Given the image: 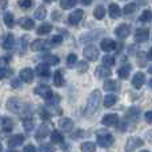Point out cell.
Here are the masks:
<instances>
[{"label":"cell","mask_w":152,"mask_h":152,"mask_svg":"<svg viewBox=\"0 0 152 152\" xmlns=\"http://www.w3.org/2000/svg\"><path fill=\"white\" fill-rule=\"evenodd\" d=\"M100 103H102V94H100L99 89H95L88 97V102H87V108H86V113L87 115H92L95 113L100 107Z\"/></svg>","instance_id":"1"},{"label":"cell","mask_w":152,"mask_h":152,"mask_svg":"<svg viewBox=\"0 0 152 152\" xmlns=\"http://www.w3.org/2000/svg\"><path fill=\"white\" fill-rule=\"evenodd\" d=\"M7 108L11 111V112L20 113V112H23V110L26 108V105H24L18 97H11L7 103Z\"/></svg>","instance_id":"2"},{"label":"cell","mask_w":152,"mask_h":152,"mask_svg":"<svg viewBox=\"0 0 152 152\" xmlns=\"http://www.w3.org/2000/svg\"><path fill=\"white\" fill-rule=\"evenodd\" d=\"M97 144L103 148H108L113 144V137L111 134L104 132V134H99L97 135Z\"/></svg>","instance_id":"3"},{"label":"cell","mask_w":152,"mask_h":152,"mask_svg":"<svg viewBox=\"0 0 152 152\" xmlns=\"http://www.w3.org/2000/svg\"><path fill=\"white\" fill-rule=\"evenodd\" d=\"M83 55L87 60L95 61V60H97V58H99V50H97L95 45H87L83 51Z\"/></svg>","instance_id":"4"},{"label":"cell","mask_w":152,"mask_h":152,"mask_svg":"<svg viewBox=\"0 0 152 152\" xmlns=\"http://www.w3.org/2000/svg\"><path fill=\"white\" fill-rule=\"evenodd\" d=\"M35 94L36 95H39L40 97H43V99H45V100H48V99H51V97L53 96V94H52V89L50 88L48 86H39V87H36L35 88Z\"/></svg>","instance_id":"5"},{"label":"cell","mask_w":152,"mask_h":152,"mask_svg":"<svg viewBox=\"0 0 152 152\" xmlns=\"http://www.w3.org/2000/svg\"><path fill=\"white\" fill-rule=\"evenodd\" d=\"M142 145H143V140L140 137H129L126 144V152H132L137 147H142Z\"/></svg>","instance_id":"6"},{"label":"cell","mask_w":152,"mask_h":152,"mask_svg":"<svg viewBox=\"0 0 152 152\" xmlns=\"http://www.w3.org/2000/svg\"><path fill=\"white\" fill-rule=\"evenodd\" d=\"M150 37V31L148 28H137L135 32V42L137 43H144Z\"/></svg>","instance_id":"7"},{"label":"cell","mask_w":152,"mask_h":152,"mask_svg":"<svg viewBox=\"0 0 152 152\" xmlns=\"http://www.w3.org/2000/svg\"><path fill=\"white\" fill-rule=\"evenodd\" d=\"M102 123L107 127H113L119 123V116L116 113H108L102 119Z\"/></svg>","instance_id":"8"},{"label":"cell","mask_w":152,"mask_h":152,"mask_svg":"<svg viewBox=\"0 0 152 152\" xmlns=\"http://www.w3.org/2000/svg\"><path fill=\"white\" fill-rule=\"evenodd\" d=\"M83 16H84L83 10H76L68 16V23L71 24V26H76V24L80 23V20L83 19Z\"/></svg>","instance_id":"9"},{"label":"cell","mask_w":152,"mask_h":152,"mask_svg":"<svg viewBox=\"0 0 152 152\" xmlns=\"http://www.w3.org/2000/svg\"><path fill=\"white\" fill-rule=\"evenodd\" d=\"M115 34L119 39H126V37H128V35L131 34V28H129V26H127V24H120V26L116 28Z\"/></svg>","instance_id":"10"},{"label":"cell","mask_w":152,"mask_h":152,"mask_svg":"<svg viewBox=\"0 0 152 152\" xmlns=\"http://www.w3.org/2000/svg\"><path fill=\"white\" fill-rule=\"evenodd\" d=\"M100 47H102V50L105 51V52H111V51H113L116 48V43L113 42L112 39L105 37V39H103L102 42H100Z\"/></svg>","instance_id":"11"},{"label":"cell","mask_w":152,"mask_h":152,"mask_svg":"<svg viewBox=\"0 0 152 152\" xmlns=\"http://www.w3.org/2000/svg\"><path fill=\"white\" fill-rule=\"evenodd\" d=\"M34 71H32L31 68H23L20 71V74H19V77H20V80L26 81V83H31L32 80H34Z\"/></svg>","instance_id":"12"},{"label":"cell","mask_w":152,"mask_h":152,"mask_svg":"<svg viewBox=\"0 0 152 152\" xmlns=\"http://www.w3.org/2000/svg\"><path fill=\"white\" fill-rule=\"evenodd\" d=\"M144 81H145V76L143 72H136V75L132 77V86L135 87V88H142L143 86H144Z\"/></svg>","instance_id":"13"},{"label":"cell","mask_w":152,"mask_h":152,"mask_svg":"<svg viewBox=\"0 0 152 152\" xmlns=\"http://www.w3.org/2000/svg\"><path fill=\"white\" fill-rule=\"evenodd\" d=\"M50 128H48L47 124H42V126L37 128L36 131V135H35V137H36V140H43L44 137H47V135H50Z\"/></svg>","instance_id":"14"},{"label":"cell","mask_w":152,"mask_h":152,"mask_svg":"<svg viewBox=\"0 0 152 152\" xmlns=\"http://www.w3.org/2000/svg\"><path fill=\"white\" fill-rule=\"evenodd\" d=\"M24 143V136L23 135H13L12 137H10L8 140V145L10 148H15V147H19Z\"/></svg>","instance_id":"15"},{"label":"cell","mask_w":152,"mask_h":152,"mask_svg":"<svg viewBox=\"0 0 152 152\" xmlns=\"http://www.w3.org/2000/svg\"><path fill=\"white\" fill-rule=\"evenodd\" d=\"M36 74L42 77H50L51 71H50V67H48L47 63H42L36 67Z\"/></svg>","instance_id":"16"},{"label":"cell","mask_w":152,"mask_h":152,"mask_svg":"<svg viewBox=\"0 0 152 152\" xmlns=\"http://www.w3.org/2000/svg\"><path fill=\"white\" fill-rule=\"evenodd\" d=\"M111 75H112V71H111L107 66H104V64L96 68V76H97V77L105 79V77H110Z\"/></svg>","instance_id":"17"},{"label":"cell","mask_w":152,"mask_h":152,"mask_svg":"<svg viewBox=\"0 0 152 152\" xmlns=\"http://www.w3.org/2000/svg\"><path fill=\"white\" fill-rule=\"evenodd\" d=\"M59 127H60L61 131L68 132V131H71V129L74 128V121H72L71 119H68V118H64V119H61V120L59 121Z\"/></svg>","instance_id":"18"},{"label":"cell","mask_w":152,"mask_h":152,"mask_svg":"<svg viewBox=\"0 0 152 152\" xmlns=\"http://www.w3.org/2000/svg\"><path fill=\"white\" fill-rule=\"evenodd\" d=\"M45 45H47V42H45L44 39H36L35 42H32V43H31V45H29V47H31V50H32V51H35V52H36V51H42V50H44Z\"/></svg>","instance_id":"19"},{"label":"cell","mask_w":152,"mask_h":152,"mask_svg":"<svg viewBox=\"0 0 152 152\" xmlns=\"http://www.w3.org/2000/svg\"><path fill=\"white\" fill-rule=\"evenodd\" d=\"M13 47H15V36H13L12 34H8L7 37L4 39V42H3V48L10 51V50H12Z\"/></svg>","instance_id":"20"},{"label":"cell","mask_w":152,"mask_h":152,"mask_svg":"<svg viewBox=\"0 0 152 152\" xmlns=\"http://www.w3.org/2000/svg\"><path fill=\"white\" fill-rule=\"evenodd\" d=\"M19 24H20V27L24 29H32L35 27V21L29 18H21L20 20H19Z\"/></svg>","instance_id":"21"},{"label":"cell","mask_w":152,"mask_h":152,"mask_svg":"<svg viewBox=\"0 0 152 152\" xmlns=\"http://www.w3.org/2000/svg\"><path fill=\"white\" fill-rule=\"evenodd\" d=\"M108 12H110V16H111L112 19H118L119 16L121 15L120 7H119L118 4H115V3H112V4L110 5V10H108Z\"/></svg>","instance_id":"22"},{"label":"cell","mask_w":152,"mask_h":152,"mask_svg":"<svg viewBox=\"0 0 152 152\" xmlns=\"http://www.w3.org/2000/svg\"><path fill=\"white\" fill-rule=\"evenodd\" d=\"M53 83H55L56 87L64 86V76H63V72H61L60 69H58V71L55 72V75H53Z\"/></svg>","instance_id":"23"},{"label":"cell","mask_w":152,"mask_h":152,"mask_svg":"<svg viewBox=\"0 0 152 152\" xmlns=\"http://www.w3.org/2000/svg\"><path fill=\"white\" fill-rule=\"evenodd\" d=\"M63 140H64V136L59 131L51 132V142L52 143H55V144H60V143H63Z\"/></svg>","instance_id":"24"},{"label":"cell","mask_w":152,"mask_h":152,"mask_svg":"<svg viewBox=\"0 0 152 152\" xmlns=\"http://www.w3.org/2000/svg\"><path fill=\"white\" fill-rule=\"evenodd\" d=\"M116 102H118V96L113 95V94H110L104 97V105L105 107H112Z\"/></svg>","instance_id":"25"},{"label":"cell","mask_w":152,"mask_h":152,"mask_svg":"<svg viewBox=\"0 0 152 152\" xmlns=\"http://www.w3.org/2000/svg\"><path fill=\"white\" fill-rule=\"evenodd\" d=\"M4 24L8 27V28H12V27L15 26V19H13V15L11 12L4 13Z\"/></svg>","instance_id":"26"},{"label":"cell","mask_w":152,"mask_h":152,"mask_svg":"<svg viewBox=\"0 0 152 152\" xmlns=\"http://www.w3.org/2000/svg\"><path fill=\"white\" fill-rule=\"evenodd\" d=\"M81 151L83 152H95L96 151V144L92 142H86L81 144Z\"/></svg>","instance_id":"27"},{"label":"cell","mask_w":152,"mask_h":152,"mask_svg":"<svg viewBox=\"0 0 152 152\" xmlns=\"http://www.w3.org/2000/svg\"><path fill=\"white\" fill-rule=\"evenodd\" d=\"M94 16L97 19V20H102V19H104L105 16V8L103 7V5H99V7L95 8L94 11Z\"/></svg>","instance_id":"28"},{"label":"cell","mask_w":152,"mask_h":152,"mask_svg":"<svg viewBox=\"0 0 152 152\" xmlns=\"http://www.w3.org/2000/svg\"><path fill=\"white\" fill-rule=\"evenodd\" d=\"M129 71H131V67H129V66L120 67V68H119V71H118L119 77H120V79H127L129 76Z\"/></svg>","instance_id":"29"},{"label":"cell","mask_w":152,"mask_h":152,"mask_svg":"<svg viewBox=\"0 0 152 152\" xmlns=\"http://www.w3.org/2000/svg\"><path fill=\"white\" fill-rule=\"evenodd\" d=\"M118 87V83H116L115 80H105L104 84H103V88H104V91H115V88Z\"/></svg>","instance_id":"30"},{"label":"cell","mask_w":152,"mask_h":152,"mask_svg":"<svg viewBox=\"0 0 152 152\" xmlns=\"http://www.w3.org/2000/svg\"><path fill=\"white\" fill-rule=\"evenodd\" d=\"M51 31H52V26H51V24H48V23L42 24V26L37 28V34H39V35H47V34H50Z\"/></svg>","instance_id":"31"},{"label":"cell","mask_w":152,"mask_h":152,"mask_svg":"<svg viewBox=\"0 0 152 152\" xmlns=\"http://www.w3.org/2000/svg\"><path fill=\"white\" fill-rule=\"evenodd\" d=\"M44 60H45V63H47L48 66H58L59 61H60L58 56H55V55H47V56H44Z\"/></svg>","instance_id":"32"},{"label":"cell","mask_w":152,"mask_h":152,"mask_svg":"<svg viewBox=\"0 0 152 152\" xmlns=\"http://www.w3.org/2000/svg\"><path fill=\"white\" fill-rule=\"evenodd\" d=\"M34 15L37 20H43V19H45V16H47V10H45L44 7H39L36 11H35Z\"/></svg>","instance_id":"33"},{"label":"cell","mask_w":152,"mask_h":152,"mask_svg":"<svg viewBox=\"0 0 152 152\" xmlns=\"http://www.w3.org/2000/svg\"><path fill=\"white\" fill-rule=\"evenodd\" d=\"M76 0H61V3H60V7L63 8V10H69V8H72V7H75L76 5Z\"/></svg>","instance_id":"34"},{"label":"cell","mask_w":152,"mask_h":152,"mask_svg":"<svg viewBox=\"0 0 152 152\" xmlns=\"http://www.w3.org/2000/svg\"><path fill=\"white\" fill-rule=\"evenodd\" d=\"M136 10H137V5L135 4V3H129V4H127L126 7H124L123 12L126 13V15H131V13H134Z\"/></svg>","instance_id":"35"},{"label":"cell","mask_w":152,"mask_h":152,"mask_svg":"<svg viewBox=\"0 0 152 152\" xmlns=\"http://www.w3.org/2000/svg\"><path fill=\"white\" fill-rule=\"evenodd\" d=\"M152 19V12L150 10H145L143 11V13L140 15V21H143V23H147V21H151Z\"/></svg>","instance_id":"36"},{"label":"cell","mask_w":152,"mask_h":152,"mask_svg":"<svg viewBox=\"0 0 152 152\" xmlns=\"http://www.w3.org/2000/svg\"><path fill=\"white\" fill-rule=\"evenodd\" d=\"M115 63H116L115 56L107 55V56H104V58H103V64H104V66H107V67H112Z\"/></svg>","instance_id":"37"},{"label":"cell","mask_w":152,"mask_h":152,"mask_svg":"<svg viewBox=\"0 0 152 152\" xmlns=\"http://www.w3.org/2000/svg\"><path fill=\"white\" fill-rule=\"evenodd\" d=\"M32 4H34L32 0H19V7L23 8V10H28V8H31Z\"/></svg>","instance_id":"38"},{"label":"cell","mask_w":152,"mask_h":152,"mask_svg":"<svg viewBox=\"0 0 152 152\" xmlns=\"http://www.w3.org/2000/svg\"><path fill=\"white\" fill-rule=\"evenodd\" d=\"M39 113H40V118H42L43 120H48V119L51 118V113H50V111H48L47 108H40Z\"/></svg>","instance_id":"39"},{"label":"cell","mask_w":152,"mask_h":152,"mask_svg":"<svg viewBox=\"0 0 152 152\" xmlns=\"http://www.w3.org/2000/svg\"><path fill=\"white\" fill-rule=\"evenodd\" d=\"M11 74H12V71H11L10 68H5V67H3V68H0V80H3V79L8 77Z\"/></svg>","instance_id":"40"},{"label":"cell","mask_w":152,"mask_h":152,"mask_svg":"<svg viewBox=\"0 0 152 152\" xmlns=\"http://www.w3.org/2000/svg\"><path fill=\"white\" fill-rule=\"evenodd\" d=\"M4 123V128H3V132H10L12 129V120L11 119H4L3 120Z\"/></svg>","instance_id":"41"},{"label":"cell","mask_w":152,"mask_h":152,"mask_svg":"<svg viewBox=\"0 0 152 152\" xmlns=\"http://www.w3.org/2000/svg\"><path fill=\"white\" fill-rule=\"evenodd\" d=\"M77 71L80 72V74H83V72L88 71V63H87V61H79V64H77Z\"/></svg>","instance_id":"42"},{"label":"cell","mask_w":152,"mask_h":152,"mask_svg":"<svg viewBox=\"0 0 152 152\" xmlns=\"http://www.w3.org/2000/svg\"><path fill=\"white\" fill-rule=\"evenodd\" d=\"M23 127L26 131H31V129L34 128V121H32V119H26V120L23 121Z\"/></svg>","instance_id":"43"},{"label":"cell","mask_w":152,"mask_h":152,"mask_svg":"<svg viewBox=\"0 0 152 152\" xmlns=\"http://www.w3.org/2000/svg\"><path fill=\"white\" fill-rule=\"evenodd\" d=\"M76 60H77V56L75 55V53H69L68 58H67V66H74V64L76 63Z\"/></svg>","instance_id":"44"},{"label":"cell","mask_w":152,"mask_h":152,"mask_svg":"<svg viewBox=\"0 0 152 152\" xmlns=\"http://www.w3.org/2000/svg\"><path fill=\"white\" fill-rule=\"evenodd\" d=\"M61 42H63V37H61L60 35H55V36H52V39H51V43H52L53 45L60 44Z\"/></svg>","instance_id":"45"},{"label":"cell","mask_w":152,"mask_h":152,"mask_svg":"<svg viewBox=\"0 0 152 152\" xmlns=\"http://www.w3.org/2000/svg\"><path fill=\"white\" fill-rule=\"evenodd\" d=\"M39 152H53V147H51L48 144H43V145H40Z\"/></svg>","instance_id":"46"},{"label":"cell","mask_w":152,"mask_h":152,"mask_svg":"<svg viewBox=\"0 0 152 152\" xmlns=\"http://www.w3.org/2000/svg\"><path fill=\"white\" fill-rule=\"evenodd\" d=\"M27 39H28V37H27V36H23V37H21V40H20V42H21L20 53H23V52H24V50H26V48H27Z\"/></svg>","instance_id":"47"},{"label":"cell","mask_w":152,"mask_h":152,"mask_svg":"<svg viewBox=\"0 0 152 152\" xmlns=\"http://www.w3.org/2000/svg\"><path fill=\"white\" fill-rule=\"evenodd\" d=\"M23 152H36V148H35L32 144H28V145H26V147H24Z\"/></svg>","instance_id":"48"},{"label":"cell","mask_w":152,"mask_h":152,"mask_svg":"<svg viewBox=\"0 0 152 152\" xmlns=\"http://www.w3.org/2000/svg\"><path fill=\"white\" fill-rule=\"evenodd\" d=\"M7 5H8L7 0H0V12H3V11L7 8Z\"/></svg>","instance_id":"49"},{"label":"cell","mask_w":152,"mask_h":152,"mask_svg":"<svg viewBox=\"0 0 152 152\" xmlns=\"http://www.w3.org/2000/svg\"><path fill=\"white\" fill-rule=\"evenodd\" d=\"M144 118H145V120H147L148 123H152V111H148V112H145Z\"/></svg>","instance_id":"50"},{"label":"cell","mask_w":152,"mask_h":152,"mask_svg":"<svg viewBox=\"0 0 152 152\" xmlns=\"http://www.w3.org/2000/svg\"><path fill=\"white\" fill-rule=\"evenodd\" d=\"M11 86H12L13 88H19V87H20L19 79H12V81H11Z\"/></svg>","instance_id":"51"},{"label":"cell","mask_w":152,"mask_h":152,"mask_svg":"<svg viewBox=\"0 0 152 152\" xmlns=\"http://www.w3.org/2000/svg\"><path fill=\"white\" fill-rule=\"evenodd\" d=\"M8 64V59L7 58H0V68L5 67Z\"/></svg>","instance_id":"52"},{"label":"cell","mask_w":152,"mask_h":152,"mask_svg":"<svg viewBox=\"0 0 152 152\" xmlns=\"http://www.w3.org/2000/svg\"><path fill=\"white\" fill-rule=\"evenodd\" d=\"M81 3H83L84 5H89L92 3V0H81Z\"/></svg>","instance_id":"53"},{"label":"cell","mask_w":152,"mask_h":152,"mask_svg":"<svg viewBox=\"0 0 152 152\" xmlns=\"http://www.w3.org/2000/svg\"><path fill=\"white\" fill-rule=\"evenodd\" d=\"M56 19H59V13L58 12H53V20H56Z\"/></svg>","instance_id":"54"},{"label":"cell","mask_w":152,"mask_h":152,"mask_svg":"<svg viewBox=\"0 0 152 152\" xmlns=\"http://www.w3.org/2000/svg\"><path fill=\"white\" fill-rule=\"evenodd\" d=\"M148 86H150V87H151V88H152V79H151V80H150V81H148Z\"/></svg>","instance_id":"55"},{"label":"cell","mask_w":152,"mask_h":152,"mask_svg":"<svg viewBox=\"0 0 152 152\" xmlns=\"http://www.w3.org/2000/svg\"><path fill=\"white\" fill-rule=\"evenodd\" d=\"M148 72H150V74H152V66H150V68H148Z\"/></svg>","instance_id":"56"},{"label":"cell","mask_w":152,"mask_h":152,"mask_svg":"<svg viewBox=\"0 0 152 152\" xmlns=\"http://www.w3.org/2000/svg\"><path fill=\"white\" fill-rule=\"evenodd\" d=\"M148 55H150V58L152 59V48H151V50H150V53H148Z\"/></svg>","instance_id":"57"},{"label":"cell","mask_w":152,"mask_h":152,"mask_svg":"<svg viewBox=\"0 0 152 152\" xmlns=\"http://www.w3.org/2000/svg\"><path fill=\"white\" fill-rule=\"evenodd\" d=\"M0 152H3V147H1V143H0Z\"/></svg>","instance_id":"58"},{"label":"cell","mask_w":152,"mask_h":152,"mask_svg":"<svg viewBox=\"0 0 152 152\" xmlns=\"http://www.w3.org/2000/svg\"><path fill=\"white\" fill-rule=\"evenodd\" d=\"M44 1H45V3H51V1H52V0H44Z\"/></svg>","instance_id":"59"},{"label":"cell","mask_w":152,"mask_h":152,"mask_svg":"<svg viewBox=\"0 0 152 152\" xmlns=\"http://www.w3.org/2000/svg\"><path fill=\"white\" fill-rule=\"evenodd\" d=\"M8 152H16V151H12V150H10V151H8Z\"/></svg>","instance_id":"60"},{"label":"cell","mask_w":152,"mask_h":152,"mask_svg":"<svg viewBox=\"0 0 152 152\" xmlns=\"http://www.w3.org/2000/svg\"><path fill=\"white\" fill-rule=\"evenodd\" d=\"M142 152H148V151H142Z\"/></svg>","instance_id":"61"}]
</instances>
